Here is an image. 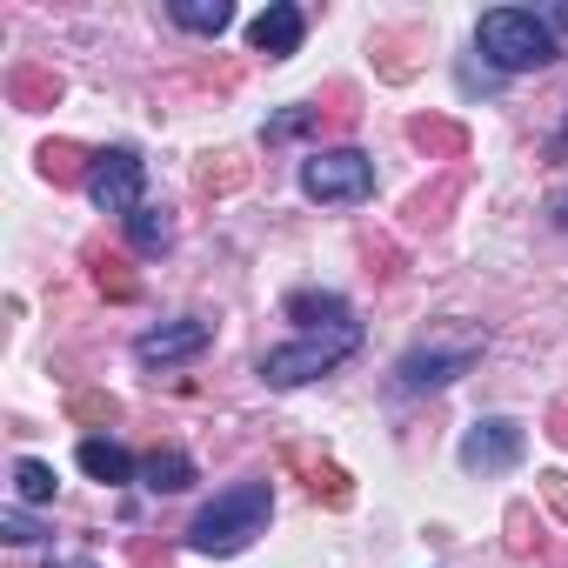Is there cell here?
I'll return each instance as SVG.
<instances>
[{"label": "cell", "instance_id": "cell-1", "mask_svg": "<svg viewBox=\"0 0 568 568\" xmlns=\"http://www.w3.org/2000/svg\"><path fill=\"white\" fill-rule=\"evenodd\" d=\"M267 515H274V488H267V481H234V488H221V495L187 521V548H194V555H241V548L267 528Z\"/></svg>", "mask_w": 568, "mask_h": 568}, {"label": "cell", "instance_id": "cell-2", "mask_svg": "<svg viewBox=\"0 0 568 568\" xmlns=\"http://www.w3.org/2000/svg\"><path fill=\"white\" fill-rule=\"evenodd\" d=\"M475 41H481V54H488L501 74H528V68H548V61H555V28H548L541 14H528V8H495V14H481Z\"/></svg>", "mask_w": 568, "mask_h": 568}, {"label": "cell", "instance_id": "cell-3", "mask_svg": "<svg viewBox=\"0 0 568 568\" xmlns=\"http://www.w3.org/2000/svg\"><path fill=\"white\" fill-rule=\"evenodd\" d=\"M355 348H362V322H355V328H322V335H302V342H288V348L261 355V382H267V388H302V382H315V375L342 368Z\"/></svg>", "mask_w": 568, "mask_h": 568}, {"label": "cell", "instance_id": "cell-4", "mask_svg": "<svg viewBox=\"0 0 568 568\" xmlns=\"http://www.w3.org/2000/svg\"><path fill=\"white\" fill-rule=\"evenodd\" d=\"M302 187H308L315 201H335V207L368 201V194H375V161H368L362 148H315V154L302 161Z\"/></svg>", "mask_w": 568, "mask_h": 568}, {"label": "cell", "instance_id": "cell-5", "mask_svg": "<svg viewBox=\"0 0 568 568\" xmlns=\"http://www.w3.org/2000/svg\"><path fill=\"white\" fill-rule=\"evenodd\" d=\"M141 181H148V161L134 154V148H108V154H94V174H88V194H94V207L101 214H134V207H148L141 201Z\"/></svg>", "mask_w": 568, "mask_h": 568}, {"label": "cell", "instance_id": "cell-6", "mask_svg": "<svg viewBox=\"0 0 568 568\" xmlns=\"http://www.w3.org/2000/svg\"><path fill=\"white\" fill-rule=\"evenodd\" d=\"M481 348H488V335H481V328H468L455 348H408V355H402V368H395V382H402V388H442V382L468 375V368L481 362Z\"/></svg>", "mask_w": 568, "mask_h": 568}, {"label": "cell", "instance_id": "cell-7", "mask_svg": "<svg viewBox=\"0 0 568 568\" xmlns=\"http://www.w3.org/2000/svg\"><path fill=\"white\" fill-rule=\"evenodd\" d=\"M521 448H528L521 422L488 415V422H475V428L462 435V468H475V475H501V468H515V462H521Z\"/></svg>", "mask_w": 568, "mask_h": 568}, {"label": "cell", "instance_id": "cell-8", "mask_svg": "<svg viewBox=\"0 0 568 568\" xmlns=\"http://www.w3.org/2000/svg\"><path fill=\"white\" fill-rule=\"evenodd\" d=\"M214 342V322H201V315H187V322H168V328H148L141 342H134V362L141 368H174V362H194L201 348Z\"/></svg>", "mask_w": 568, "mask_h": 568}, {"label": "cell", "instance_id": "cell-9", "mask_svg": "<svg viewBox=\"0 0 568 568\" xmlns=\"http://www.w3.org/2000/svg\"><path fill=\"white\" fill-rule=\"evenodd\" d=\"M281 468H295L322 508H348V501H355L348 468H342V462H328V455H315V448H281Z\"/></svg>", "mask_w": 568, "mask_h": 568}, {"label": "cell", "instance_id": "cell-10", "mask_svg": "<svg viewBox=\"0 0 568 568\" xmlns=\"http://www.w3.org/2000/svg\"><path fill=\"white\" fill-rule=\"evenodd\" d=\"M302 34H308V14H302V8H288V0H274V8L247 28V48H254V54H267V61H288V54L302 48Z\"/></svg>", "mask_w": 568, "mask_h": 568}, {"label": "cell", "instance_id": "cell-11", "mask_svg": "<svg viewBox=\"0 0 568 568\" xmlns=\"http://www.w3.org/2000/svg\"><path fill=\"white\" fill-rule=\"evenodd\" d=\"M61 94H68V88H61L54 68H34V61H14V68H8V101H14V108L41 114V108H54Z\"/></svg>", "mask_w": 568, "mask_h": 568}, {"label": "cell", "instance_id": "cell-12", "mask_svg": "<svg viewBox=\"0 0 568 568\" xmlns=\"http://www.w3.org/2000/svg\"><path fill=\"white\" fill-rule=\"evenodd\" d=\"M408 141H415L428 161H462V154H468V128L448 121V114H415V121H408Z\"/></svg>", "mask_w": 568, "mask_h": 568}, {"label": "cell", "instance_id": "cell-13", "mask_svg": "<svg viewBox=\"0 0 568 568\" xmlns=\"http://www.w3.org/2000/svg\"><path fill=\"white\" fill-rule=\"evenodd\" d=\"M288 315H295L308 335H322V328H355V308H348L342 295H315V288L288 295Z\"/></svg>", "mask_w": 568, "mask_h": 568}, {"label": "cell", "instance_id": "cell-14", "mask_svg": "<svg viewBox=\"0 0 568 568\" xmlns=\"http://www.w3.org/2000/svg\"><path fill=\"white\" fill-rule=\"evenodd\" d=\"M41 174H48L54 187H74V181L94 174V154H88L81 141H48V148H41Z\"/></svg>", "mask_w": 568, "mask_h": 568}, {"label": "cell", "instance_id": "cell-15", "mask_svg": "<svg viewBox=\"0 0 568 568\" xmlns=\"http://www.w3.org/2000/svg\"><path fill=\"white\" fill-rule=\"evenodd\" d=\"M455 201H462V168H448V174H442L435 187H422V194L408 201V221H415V227H442Z\"/></svg>", "mask_w": 568, "mask_h": 568}, {"label": "cell", "instance_id": "cell-16", "mask_svg": "<svg viewBox=\"0 0 568 568\" xmlns=\"http://www.w3.org/2000/svg\"><path fill=\"white\" fill-rule=\"evenodd\" d=\"M141 475H148L154 495H181V488L194 481V462H187L181 448H148V455H141Z\"/></svg>", "mask_w": 568, "mask_h": 568}, {"label": "cell", "instance_id": "cell-17", "mask_svg": "<svg viewBox=\"0 0 568 568\" xmlns=\"http://www.w3.org/2000/svg\"><path fill=\"white\" fill-rule=\"evenodd\" d=\"M81 468H88L94 481H128V475H134V455H128L121 442H108V435H88V442H81Z\"/></svg>", "mask_w": 568, "mask_h": 568}, {"label": "cell", "instance_id": "cell-18", "mask_svg": "<svg viewBox=\"0 0 568 568\" xmlns=\"http://www.w3.org/2000/svg\"><path fill=\"white\" fill-rule=\"evenodd\" d=\"M88 267H94V288H101L108 302H134V295H141V281L128 274V261H121V254H108V247H88Z\"/></svg>", "mask_w": 568, "mask_h": 568}, {"label": "cell", "instance_id": "cell-19", "mask_svg": "<svg viewBox=\"0 0 568 568\" xmlns=\"http://www.w3.org/2000/svg\"><path fill=\"white\" fill-rule=\"evenodd\" d=\"M247 161L241 154H201V168H194V187L201 194H234V187H247Z\"/></svg>", "mask_w": 568, "mask_h": 568}, {"label": "cell", "instance_id": "cell-20", "mask_svg": "<svg viewBox=\"0 0 568 568\" xmlns=\"http://www.w3.org/2000/svg\"><path fill=\"white\" fill-rule=\"evenodd\" d=\"M68 422H81V428H114V422H121V395H108V388H74V395H68Z\"/></svg>", "mask_w": 568, "mask_h": 568}, {"label": "cell", "instance_id": "cell-21", "mask_svg": "<svg viewBox=\"0 0 568 568\" xmlns=\"http://www.w3.org/2000/svg\"><path fill=\"white\" fill-rule=\"evenodd\" d=\"M128 241H134L141 254H161V247L174 241V221H168V207H134V214H128Z\"/></svg>", "mask_w": 568, "mask_h": 568}, {"label": "cell", "instance_id": "cell-22", "mask_svg": "<svg viewBox=\"0 0 568 568\" xmlns=\"http://www.w3.org/2000/svg\"><path fill=\"white\" fill-rule=\"evenodd\" d=\"M174 21L187 34H221L234 21V8H227V0H174Z\"/></svg>", "mask_w": 568, "mask_h": 568}, {"label": "cell", "instance_id": "cell-23", "mask_svg": "<svg viewBox=\"0 0 568 568\" xmlns=\"http://www.w3.org/2000/svg\"><path fill=\"white\" fill-rule=\"evenodd\" d=\"M14 495L21 501H54V468L48 462H14Z\"/></svg>", "mask_w": 568, "mask_h": 568}, {"label": "cell", "instance_id": "cell-24", "mask_svg": "<svg viewBox=\"0 0 568 568\" xmlns=\"http://www.w3.org/2000/svg\"><path fill=\"white\" fill-rule=\"evenodd\" d=\"M128 561H134V568H174V561H168V541H154V535H134V541H128Z\"/></svg>", "mask_w": 568, "mask_h": 568}, {"label": "cell", "instance_id": "cell-25", "mask_svg": "<svg viewBox=\"0 0 568 568\" xmlns=\"http://www.w3.org/2000/svg\"><path fill=\"white\" fill-rule=\"evenodd\" d=\"M535 488H541V501L568 521V475H561V468H548V475H535Z\"/></svg>", "mask_w": 568, "mask_h": 568}, {"label": "cell", "instance_id": "cell-26", "mask_svg": "<svg viewBox=\"0 0 568 568\" xmlns=\"http://www.w3.org/2000/svg\"><path fill=\"white\" fill-rule=\"evenodd\" d=\"M0 535H8V541H41V521L21 515V508H8V515H0Z\"/></svg>", "mask_w": 568, "mask_h": 568}, {"label": "cell", "instance_id": "cell-27", "mask_svg": "<svg viewBox=\"0 0 568 568\" xmlns=\"http://www.w3.org/2000/svg\"><path fill=\"white\" fill-rule=\"evenodd\" d=\"M508 548H515V555H528V548H535V535H528V508H521V501L508 508Z\"/></svg>", "mask_w": 568, "mask_h": 568}, {"label": "cell", "instance_id": "cell-28", "mask_svg": "<svg viewBox=\"0 0 568 568\" xmlns=\"http://www.w3.org/2000/svg\"><path fill=\"white\" fill-rule=\"evenodd\" d=\"M368 274H382V281H395L402 267H395V247L388 241H368Z\"/></svg>", "mask_w": 568, "mask_h": 568}, {"label": "cell", "instance_id": "cell-29", "mask_svg": "<svg viewBox=\"0 0 568 568\" xmlns=\"http://www.w3.org/2000/svg\"><path fill=\"white\" fill-rule=\"evenodd\" d=\"M548 435H555V442H561V448H568V395H561V402H555V408H548Z\"/></svg>", "mask_w": 568, "mask_h": 568}]
</instances>
